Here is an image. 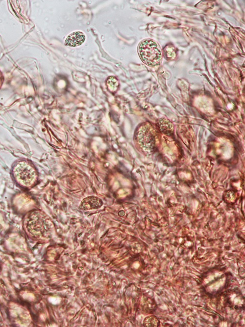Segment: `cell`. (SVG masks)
<instances>
[{
    "label": "cell",
    "mask_w": 245,
    "mask_h": 327,
    "mask_svg": "<svg viewBox=\"0 0 245 327\" xmlns=\"http://www.w3.org/2000/svg\"><path fill=\"white\" fill-rule=\"evenodd\" d=\"M156 132L149 124H145L139 128L137 139L141 147L147 152H150L155 147L156 141Z\"/></svg>",
    "instance_id": "3"
},
{
    "label": "cell",
    "mask_w": 245,
    "mask_h": 327,
    "mask_svg": "<svg viewBox=\"0 0 245 327\" xmlns=\"http://www.w3.org/2000/svg\"><path fill=\"white\" fill-rule=\"evenodd\" d=\"M102 201L96 196H89L84 198L80 202L79 208L82 210L97 209L102 206Z\"/></svg>",
    "instance_id": "5"
},
{
    "label": "cell",
    "mask_w": 245,
    "mask_h": 327,
    "mask_svg": "<svg viewBox=\"0 0 245 327\" xmlns=\"http://www.w3.org/2000/svg\"><path fill=\"white\" fill-rule=\"evenodd\" d=\"M85 40L83 33L80 31L74 32L68 35L65 44L70 47H76L81 45Z\"/></svg>",
    "instance_id": "6"
},
{
    "label": "cell",
    "mask_w": 245,
    "mask_h": 327,
    "mask_svg": "<svg viewBox=\"0 0 245 327\" xmlns=\"http://www.w3.org/2000/svg\"><path fill=\"white\" fill-rule=\"evenodd\" d=\"M12 173L15 181L21 186L30 188L37 181V173L34 166L26 161H21L14 166Z\"/></svg>",
    "instance_id": "2"
},
{
    "label": "cell",
    "mask_w": 245,
    "mask_h": 327,
    "mask_svg": "<svg viewBox=\"0 0 245 327\" xmlns=\"http://www.w3.org/2000/svg\"><path fill=\"white\" fill-rule=\"evenodd\" d=\"M2 82H3V77H2V74H1V72L0 71V86L2 84Z\"/></svg>",
    "instance_id": "9"
},
{
    "label": "cell",
    "mask_w": 245,
    "mask_h": 327,
    "mask_svg": "<svg viewBox=\"0 0 245 327\" xmlns=\"http://www.w3.org/2000/svg\"><path fill=\"white\" fill-rule=\"evenodd\" d=\"M158 320L154 317H147L144 321V324L147 327H156Z\"/></svg>",
    "instance_id": "8"
},
{
    "label": "cell",
    "mask_w": 245,
    "mask_h": 327,
    "mask_svg": "<svg viewBox=\"0 0 245 327\" xmlns=\"http://www.w3.org/2000/svg\"><path fill=\"white\" fill-rule=\"evenodd\" d=\"M45 223V218L43 214L36 211L31 212L26 218L27 231L36 237H40L44 232Z\"/></svg>",
    "instance_id": "4"
},
{
    "label": "cell",
    "mask_w": 245,
    "mask_h": 327,
    "mask_svg": "<svg viewBox=\"0 0 245 327\" xmlns=\"http://www.w3.org/2000/svg\"><path fill=\"white\" fill-rule=\"evenodd\" d=\"M138 52L141 60L149 66H156L161 61L162 52L161 48L157 43L151 39L142 40L138 45Z\"/></svg>",
    "instance_id": "1"
},
{
    "label": "cell",
    "mask_w": 245,
    "mask_h": 327,
    "mask_svg": "<svg viewBox=\"0 0 245 327\" xmlns=\"http://www.w3.org/2000/svg\"><path fill=\"white\" fill-rule=\"evenodd\" d=\"M158 125L160 131L166 135H171L173 132V125L169 120L162 118L159 120Z\"/></svg>",
    "instance_id": "7"
}]
</instances>
